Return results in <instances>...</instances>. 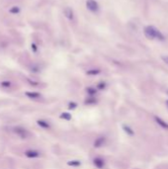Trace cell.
Listing matches in <instances>:
<instances>
[{
    "instance_id": "1",
    "label": "cell",
    "mask_w": 168,
    "mask_h": 169,
    "mask_svg": "<svg viewBox=\"0 0 168 169\" xmlns=\"http://www.w3.org/2000/svg\"><path fill=\"white\" fill-rule=\"evenodd\" d=\"M145 35L149 38V39H158V40H163L164 37L161 34L159 31L151 26H147L145 28Z\"/></svg>"
},
{
    "instance_id": "2",
    "label": "cell",
    "mask_w": 168,
    "mask_h": 169,
    "mask_svg": "<svg viewBox=\"0 0 168 169\" xmlns=\"http://www.w3.org/2000/svg\"><path fill=\"white\" fill-rule=\"evenodd\" d=\"M86 7L91 12H97L99 10V4L95 1V0H87Z\"/></svg>"
},
{
    "instance_id": "3",
    "label": "cell",
    "mask_w": 168,
    "mask_h": 169,
    "mask_svg": "<svg viewBox=\"0 0 168 169\" xmlns=\"http://www.w3.org/2000/svg\"><path fill=\"white\" fill-rule=\"evenodd\" d=\"M64 16H65L69 21H73V20H74V17H75V16H74V11H73L70 7L64 8Z\"/></svg>"
},
{
    "instance_id": "4",
    "label": "cell",
    "mask_w": 168,
    "mask_h": 169,
    "mask_svg": "<svg viewBox=\"0 0 168 169\" xmlns=\"http://www.w3.org/2000/svg\"><path fill=\"white\" fill-rule=\"evenodd\" d=\"M155 122H156L158 125H160V126L162 127L163 129H167V130H168V124H166V123H165V121L161 120L160 118H158V117H155Z\"/></svg>"
},
{
    "instance_id": "5",
    "label": "cell",
    "mask_w": 168,
    "mask_h": 169,
    "mask_svg": "<svg viewBox=\"0 0 168 169\" xmlns=\"http://www.w3.org/2000/svg\"><path fill=\"white\" fill-rule=\"evenodd\" d=\"M94 164H95V166H97L98 168H102V167L104 166V164H105V162H104V160L101 159V158H95V159H94Z\"/></svg>"
},
{
    "instance_id": "6",
    "label": "cell",
    "mask_w": 168,
    "mask_h": 169,
    "mask_svg": "<svg viewBox=\"0 0 168 169\" xmlns=\"http://www.w3.org/2000/svg\"><path fill=\"white\" fill-rule=\"evenodd\" d=\"M26 155L27 156H30V157H35V156H38L39 155V153L37 152V151H35V150H29V151H27L26 152Z\"/></svg>"
},
{
    "instance_id": "7",
    "label": "cell",
    "mask_w": 168,
    "mask_h": 169,
    "mask_svg": "<svg viewBox=\"0 0 168 169\" xmlns=\"http://www.w3.org/2000/svg\"><path fill=\"white\" fill-rule=\"evenodd\" d=\"M9 11H10V13H12V14H17V13H19V12H20V9H19V7H17V6H14V7L11 8Z\"/></svg>"
},
{
    "instance_id": "8",
    "label": "cell",
    "mask_w": 168,
    "mask_h": 169,
    "mask_svg": "<svg viewBox=\"0 0 168 169\" xmlns=\"http://www.w3.org/2000/svg\"><path fill=\"white\" fill-rule=\"evenodd\" d=\"M161 59H162V60L165 62V64H168V55H164V56H162V58H161Z\"/></svg>"
},
{
    "instance_id": "9",
    "label": "cell",
    "mask_w": 168,
    "mask_h": 169,
    "mask_svg": "<svg viewBox=\"0 0 168 169\" xmlns=\"http://www.w3.org/2000/svg\"><path fill=\"white\" fill-rule=\"evenodd\" d=\"M99 72V70H96V69H93V70H91V71H88L87 73L88 74H97Z\"/></svg>"
},
{
    "instance_id": "10",
    "label": "cell",
    "mask_w": 168,
    "mask_h": 169,
    "mask_svg": "<svg viewBox=\"0 0 168 169\" xmlns=\"http://www.w3.org/2000/svg\"><path fill=\"white\" fill-rule=\"evenodd\" d=\"M125 129H126L125 131H127V133H129V135H133V131H130V128H127V127H125Z\"/></svg>"
},
{
    "instance_id": "11",
    "label": "cell",
    "mask_w": 168,
    "mask_h": 169,
    "mask_svg": "<svg viewBox=\"0 0 168 169\" xmlns=\"http://www.w3.org/2000/svg\"><path fill=\"white\" fill-rule=\"evenodd\" d=\"M166 105L168 106V100H167V101H166Z\"/></svg>"
}]
</instances>
